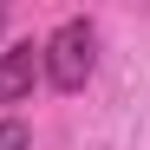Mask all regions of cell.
<instances>
[{"label": "cell", "instance_id": "obj_1", "mask_svg": "<svg viewBox=\"0 0 150 150\" xmlns=\"http://www.w3.org/2000/svg\"><path fill=\"white\" fill-rule=\"evenodd\" d=\"M39 65H46V85L52 91H85L91 65H98V26L91 20H65V26L39 46Z\"/></svg>", "mask_w": 150, "mask_h": 150}, {"label": "cell", "instance_id": "obj_2", "mask_svg": "<svg viewBox=\"0 0 150 150\" xmlns=\"http://www.w3.org/2000/svg\"><path fill=\"white\" fill-rule=\"evenodd\" d=\"M33 72H39V46L33 39H20L0 52V105H20V98L33 91Z\"/></svg>", "mask_w": 150, "mask_h": 150}, {"label": "cell", "instance_id": "obj_3", "mask_svg": "<svg viewBox=\"0 0 150 150\" xmlns=\"http://www.w3.org/2000/svg\"><path fill=\"white\" fill-rule=\"evenodd\" d=\"M0 150H33V131L20 117H0Z\"/></svg>", "mask_w": 150, "mask_h": 150}, {"label": "cell", "instance_id": "obj_4", "mask_svg": "<svg viewBox=\"0 0 150 150\" xmlns=\"http://www.w3.org/2000/svg\"><path fill=\"white\" fill-rule=\"evenodd\" d=\"M0 26H7V7H0Z\"/></svg>", "mask_w": 150, "mask_h": 150}]
</instances>
